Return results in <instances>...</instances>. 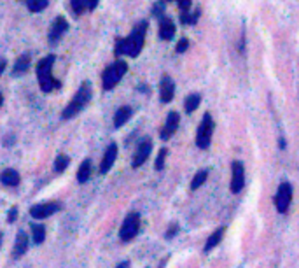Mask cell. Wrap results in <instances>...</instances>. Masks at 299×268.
Returning <instances> with one entry per match:
<instances>
[{"instance_id": "obj_10", "label": "cell", "mask_w": 299, "mask_h": 268, "mask_svg": "<svg viewBox=\"0 0 299 268\" xmlns=\"http://www.w3.org/2000/svg\"><path fill=\"white\" fill-rule=\"evenodd\" d=\"M150 151H152V142L149 139H146L144 142H140L139 149H137L135 156H133V168L142 167L147 161V158L150 156Z\"/></svg>"}, {"instance_id": "obj_6", "label": "cell", "mask_w": 299, "mask_h": 268, "mask_svg": "<svg viewBox=\"0 0 299 268\" xmlns=\"http://www.w3.org/2000/svg\"><path fill=\"white\" fill-rule=\"evenodd\" d=\"M139 230H140V216L137 212H132L123 221L121 230H119V239L123 242H130V240H133L137 237Z\"/></svg>"}, {"instance_id": "obj_28", "label": "cell", "mask_w": 299, "mask_h": 268, "mask_svg": "<svg viewBox=\"0 0 299 268\" xmlns=\"http://www.w3.org/2000/svg\"><path fill=\"white\" fill-rule=\"evenodd\" d=\"M166 154H168V151L163 147V149L159 151V154H157V158H156V170H163V167H164V158H166Z\"/></svg>"}, {"instance_id": "obj_36", "label": "cell", "mask_w": 299, "mask_h": 268, "mask_svg": "<svg viewBox=\"0 0 299 268\" xmlns=\"http://www.w3.org/2000/svg\"><path fill=\"white\" fill-rule=\"evenodd\" d=\"M128 267H130V263H128V261H123V263H119L116 268H128Z\"/></svg>"}, {"instance_id": "obj_18", "label": "cell", "mask_w": 299, "mask_h": 268, "mask_svg": "<svg viewBox=\"0 0 299 268\" xmlns=\"http://www.w3.org/2000/svg\"><path fill=\"white\" fill-rule=\"evenodd\" d=\"M132 114H133V111H132V107H128V105L119 107L114 114V126L116 128H121V126L125 125L130 118H132Z\"/></svg>"}, {"instance_id": "obj_1", "label": "cell", "mask_w": 299, "mask_h": 268, "mask_svg": "<svg viewBox=\"0 0 299 268\" xmlns=\"http://www.w3.org/2000/svg\"><path fill=\"white\" fill-rule=\"evenodd\" d=\"M146 32H147V23L142 21L133 28V32L125 39H119L116 44V54H126V56H139L140 51L144 47V40H146Z\"/></svg>"}, {"instance_id": "obj_20", "label": "cell", "mask_w": 299, "mask_h": 268, "mask_svg": "<svg viewBox=\"0 0 299 268\" xmlns=\"http://www.w3.org/2000/svg\"><path fill=\"white\" fill-rule=\"evenodd\" d=\"M89 177H91V160H84L77 170V183L84 184L86 181H89Z\"/></svg>"}, {"instance_id": "obj_26", "label": "cell", "mask_w": 299, "mask_h": 268, "mask_svg": "<svg viewBox=\"0 0 299 268\" xmlns=\"http://www.w3.org/2000/svg\"><path fill=\"white\" fill-rule=\"evenodd\" d=\"M207 177H208V170H199L198 174L194 175V179L191 181V190L196 191L199 186H203L205 181H207Z\"/></svg>"}, {"instance_id": "obj_5", "label": "cell", "mask_w": 299, "mask_h": 268, "mask_svg": "<svg viewBox=\"0 0 299 268\" xmlns=\"http://www.w3.org/2000/svg\"><path fill=\"white\" fill-rule=\"evenodd\" d=\"M214 119H212L210 112L203 116L201 123L198 126V132H196V146L199 149H208L210 147V142H212V133H214Z\"/></svg>"}, {"instance_id": "obj_29", "label": "cell", "mask_w": 299, "mask_h": 268, "mask_svg": "<svg viewBox=\"0 0 299 268\" xmlns=\"http://www.w3.org/2000/svg\"><path fill=\"white\" fill-rule=\"evenodd\" d=\"M178 2V7H180L182 12H187L191 9V0H177Z\"/></svg>"}, {"instance_id": "obj_7", "label": "cell", "mask_w": 299, "mask_h": 268, "mask_svg": "<svg viewBox=\"0 0 299 268\" xmlns=\"http://www.w3.org/2000/svg\"><path fill=\"white\" fill-rule=\"evenodd\" d=\"M245 186V167H243L242 161H233L231 165V193L238 195L240 191Z\"/></svg>"}, {"instance_id": "obj_14", "label": "cell", "mask_w": 299, "mask_h": 268, "mask_svg": "<svg viewBox=\"0 0 299 268\" xmlns=\"http://www.w3.org/2000/svg\"><path fill=\"white\" fill-rule=\"evenodd\" d=\"M173 95H175V84L171 81V77L164 75L161 79V86H159V98L163 104H168V102L173 100Z\"/></svg>"}, {"instance_id": "obj_38", "label": "cell", "mask_w": 299, "mask_h": 268, "mask_svg": "<svg viewBox=\"0 0 299 268\" xmlns=\"http://www.w3.org/2000/svg\"><path fill=\"white\" fill-rule=\"evenodd\" d=\"M0 244H2V233H0Z\"/></svg>"}, {"instance_id": "obj_33", "label": "cell", "mask_w": 299, "mask_h": 268, "mask_svg": "<svg viewBox=\"0 0 299 268\" xmlns=\"http://www.w3.org/2000/svg\"><path fill=\"white\" fill-rule=\"evenodd\" d=\"M96 4H98V0H86V9L93 11V9L96 7Z\"/></svg>"}, {"instance_id": "obj_21", "label": "cell", "mask_w": 299, "mask_h": 268, "mask_svg": "<svg viewBox=\"0 0 299 268\" xmlns=\"http://www.w3.org/2000/svg\"><path fill=\"white\" fill-rule=\"evenodd\" d=\"M28 65H30V56L28 54H21V56L16 60L14 68H12V75H23L28 70Z\"/></svg>"}, {"instance_id": "obj_19", "label": "cell", "mask_w": 299, "mask_h": 268, "mask_svg": "<svg viewBox=\"0 0 299 268\" xmlns=\"http://www.w3.org/2000/svg\"><path fill=\"white\" fill-rule=\"evenodd\" d=\"M224 233H226V228H224V226H221V228L215 230V232L212 233L210 237H208L207 244H205V253H210V251L214 249V247H217L219 242L222 240V237H224Z\"/></svg>"}, {"instance_id": "obj_8", "label": "cell", "mask_w": 299, "mask_h": 268, "mask_svg": "<svg viewBox=\"0 0 299 268\" xmlns=\"http://www.w3.org/2000/svg\"><path fill=\"white\" fill-rule=\"evenodd\" d=\"M291 200H292V186L289 183H282L278 186V191L275 195V205H277V211L280 214L287 212L289 205H291Z\"/></svg>"}, {"instance_id": "obj_37", "label": "cell", "mask_w": 299, "mask_h": 268, "mask_svg": "<svg viewBox=\"0 0 299 268\" xmlns=\"http://www.w3.org/2000/svg\"><path fill=\"white\" fill-rule=\"evenodd\" d=\"M2 102H4V97H2V93H0V105H2Z\"/></svg>"}, {"instance_id": "obj_4", "label": "cell", "mask_w": 299, "mask_h": 268, "mask_svg": "<svg viewBox=\"0 0 299 268\" xmlns=\"http://www.w3.org/2000/svg\"><path fill=\"white\" fill-rule=\"evenodd\" d=\"M128 70V63L126 61H116V63L109 65L104 70V75H102V84H104L105 91H111L112 88L119 84V81L123 79V75Z\"/></svg>"}, {"instance_id": "obj_23", "label": "cell", "mask_w": 299, "mask_h": 268, "mask_svg": "<svg viewBox=\"0 0 299 268\" xmlns=\"http://www.w3.org/2000/svg\"><path fill=\"white\" fill-rule=\"evenodd\" d=\"M30 228H32L33 242H35L37 246H39V244H42L44 240H46V228H44L42 225H35V223H33V225L30 226Z\"/></svg>"}, {"instance_id": "obj_34", "label": "cell", "mask_w": 299, "mask_h": 268, "mask_svg": "<svg viewBox=\"0 0 299 268\" xmlns=\"http://www.w3.org/2000/svg\"><path fill=\"white\" fill-rule=\"evenodd\" d=\"M177 230H178V226H177V225H171V226H170V230H168V232H166V239H171V237H173L175 233H177Z\"/></svg>"}, {"instance_id": "obj_12", "label": "cell", "mask_w": 299, "mask_h": 268, "mask_svg": "<svg viewBox=\"0 0 299 268\" xmlns=\"http://www.w3.org/2000/svg\"><path fill=\"white\" fill-rule=\"evenodd\" d=\"M178 123H180V116H178V112L171 111L170 114H168V118H166V123H164V128L161 130V139H163V140H168V139H170V137L173 135L175 132H177Z\"/></svg>"}, {"instance_id": "obj_25", "label": "cell", "mask_w": 299, "mask_h": 268, "mask_svg": "<svg viewBox=\"0 0 299 268\" xmlns=\"http://www.w3.org/2000/svg\"><path fill=\"white\" fill-rule=\"evenodd\" d=\"M47 4H49V0H26V7L30 12H40L47 7Z\"/></svg>"}, {"instance_id": "obj_11", "label": "cell", "mask_w": 299, "mask_h": 268, "mask_svg": "<svg viewBox=\"0 0 299 268\" xmlns=\"http://www.w3.org/2000/svg\"><path fill=\"white\" fill-rule=\"evenodd\" d=\"M116 158H118V144L112 142V144H109L107 149H105V154H104V158H102V163H100V172H102V174H107V172L112 168V165H114Z\"/></svg>"}, {"instance_id": "obj_39", "label": "cell", "mask_w": 299, "mask_h": 268, "mask_svg": "<svg viewBox=\"0 0 299 268\" xmlns=\"http://www.w3.org/2000/svg\"><path fill=\"white\" fill-rule=\"evenodd\" d=\"M168 2H170V0H168Z\"/></svg>"}, {"instance_id": "obj_27", "label": "cell", "mask_w": 299, "mask_h": 268, "mask_svg": "<svg viewBox=\"0 0 299 268\" xmlns=\"http://www.w3.org/2000/svg\"><path fill=\"white\" fill-rule=\"evenodd\" d=\"M70 7L75 16L82 14L86 11V0H70Z\"/></svg>"}, {"instance_id": "obj_2", "label": "cell", "mask_w": 299, "mask_h": 268, "mask_svg": "<svg viewBox=\"0 0 299 268\" xmlns=\"http://www.w3.org/2000/svg\"><path fill=\"white\" fill-rule=\"evenodd\" d=\"M53 63L54 56H46L37 63V79H39V86L44 93H51L54 88L60 86V82L53 77Z\"/></svg>"}, {"instance_id": "obj_17", "label": "cell", "mask_w": 299, "mask_h": 268, "mask_svg": "<svg viewBox=\"0 0 299 268\" xmlns=\"http://www.w3.org/2000/svg\"><path fill=\"white\" fill-rule=\"evenodd\" d=\"M0 183L4 184V186H18L19 174L14 168H5V170L0 174Z\"/></svg>"}, {"instance_id": "obj_16", "label": "cell", "mask_w": 299, "mask_h": 268, "mask_svg": "<svg viewBox=\"0 0 299 268\" xmlns=\"http://www.w3.org/2000/svg\"><path fill=\"white\" fill-rule=\"evenodd\" d=\"M28 251V235L25 232H19L18 237H16L14 242V251H12V256L14 258H21L23 254Z\"/></svg>"}, {"instance_id": "obj_9", "label": "cell", "mask_w": 299, "mask_h": 268, "mask_svg": "<svg viewBox=\"0 0 299 268\" xmlns=\"http://www.w3.org/2000/svg\"><path fill=\"white\" fill-rule=\"evenodd\" d=\"M58 209H60L58 207V204H53V202H49V204H37L30 209V216H32L33 219H39L40 221V219L51 218Z\"/></svg>"}, {"instance_id": "obj_31", "label": "cell", "mask_w": 299, "mask_h": 268, "mask_svg": "<svg viewBox=\"0 0 299 268\" xmlns=\"http://www.w3.org/2000/svg\"><path fill=\"white\" fill-rule=\"evenodd\" d=\"M16 218H18V209L12 207L11 211H9V214H7V223H14Z\"/></svg>"}, {"instance_id": "obj_35", "label": "cell", "mask_w": 299, "mask_h": 268, "mask_svg": "<svg viewBox=\"0 0 299 268\" xmlns=\"http://www.w3.org/2000/svg\"><path fill=\"white\" fill-rule=\"evenodd\" d=\"M4 68H5V60H4V58H0V75H2Z\"/></svg>"}, {"instance_id": "obj_3", "label": "cell", "mask_w": 299, "mask_h": 268, "mask_svg": "<svg viewBox=\"0 0 299 268\" xmlns=\"http://www.w3.org/2000/svg\"><path fill=\"white\" fill-rule=\"evenodd\" d=\"M89 98H91V84H89V82H84V84H81V88L77 89V93L74 95L70 104L65 107L61 118L63 119L74 118L77 112H81L82 109H84V105L89 102Z\"/></svg>"}, {"instance_id": "obj_13", "label": "cell", "mask_w": 299, "mask_h": 268, "mask_svg": "<svg viewBox=\"0 0 299 268\" xmlns=\"http://www.w3.org/2000/svg\"><path fill=\"white\" fill-rule=\"evenodd\" d=\"M68 30V23L67 19L63 18V16H58L56 19H54L53 26H51V32H49V42L51 44H56L58 40L61 39V35H63L65 32Z\"/></svg>"}, {"instance_id": "obj_22", "label": "cell", "mask_w": 299, "mask_h": 268, "mask_svg": "<svg viewBox=\"0 0 299 268\" xmlns=\"http://www.w3.org/2000/svg\"><path fill=\"white\" fill-rule=\"evenodd\" d=\"M199 104H201V97H199L198 93L189 95V97L185 98V102H184V109H185V112H194L196 109L199 107Z\"/></svg>"}, {"instance_id": "obj_32", "label": "cell", "mask_w": 299, "mask_h": 268, "mask_svg": "<svg viewBox=\"0 0 299 268\" xmlns=\"http://www.w3.org/2000/svg\"><path fill=\"white\" fill-rule=\"evenodd\" d=\"M152 14L154 16H161V14H163V4H156V5H154V7H152Z\"/></svg>"}, {"instance_id": "obj_24", "label": "cell", "mask_w": 299, "mask_h": 268, "mask_svg": "<svg viewBox=\"0 0 299 268\" xmlns=\"http://www.w3.org/2000/svg\"><path fill=\"white\" fill-rule=\"evenodd\" d=\"M70 165V158L67 156V154H58L56 160H54V172L56 174H61V172H65V168Z\"/></svg>"}, {"instance_id": "obj_30", "label": "cell", "mask_w": 299, "mask_h": 268, "mask_svg": "<svg viewBox=\"0 0 299 268\" xmlns=\"http://www.w3.org/2000/svg\"><path fill=\"white\" fill-rule=\"evenodd\" d=\"M189 47V40L187 39H180L177 44V53H184L185 49Z\"/></svg>"}, {"instance_id": "obj_15", "label": "cell", "mask_w": 299, "mask_h": 268, "mask_svg": "<svg viewBox=\"0 0 299 268\" xmlns=\"http://www.w3.org/2000/svg\"><path fill=\"white\" fill-rule=\"evenodd\" d=\"M175 25L170 18H161L159 21V37L163 40H171L175 37Z\"/></svg>"}]
</instances>
